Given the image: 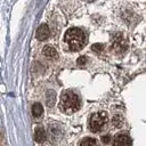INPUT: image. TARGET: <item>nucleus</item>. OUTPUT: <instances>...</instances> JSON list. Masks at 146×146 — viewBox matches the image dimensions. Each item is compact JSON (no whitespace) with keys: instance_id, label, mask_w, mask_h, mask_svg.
<instances>
[{"instance_id":"obj_6","label":"nucleus","mask_w":146,"mask_h":146,"mask_svg":"<svg viewBox=\"0 0 146 146\" xmlns=\"http://www.w3.org/2000/svg\"><path fill=\"white\" fill-rule=\"evenodd\" d=\"M49 34H50V31H49L48 25H46V24H41L36 30V39L40 41L46 40L49 36Z\"/></svg>"},{"instance_id":"obj_4","label":"nucleus","mask_w":146,"mask_h":146,"mask_svg":"<svg viewBox=\"0 0 146 146\" xmlns=\"http://www.w3.org/2000/svg\"><path fill=\"white\" fill-rule=\"evenodd\" d=\"M127 46H128L127 44V41H125V39L123 36L117 35L116 38H114V40H113V48H114V50L116 52L124 51L127 49Z\"/></svg>"},{"instance_id":"obj_7","label":"nucleus","mask_w":146,"mask_h":146,"mask_svg":"<svg viewBox=\"0 0 146 146\" xmlns=\"http://www.w3.org/2000/svg\"><path fill=\"white\" fill-rule=\"evenodd\" d=\"M43 55L46 57H49V58H57V51L55 48H52L51 46H46L42 50Z\"/></svg>"},{"instance_id":"obj_9","label":"nucleus","mask_w":146,"mask_h":146,"mask_svg":"<svg viewBox=\"0 0 146 146\" xmlns=\"http://www.w3.org/2000/svg\"><path fill=\"white\" fill-rule=\"evenodd\" d=\"M42 112H43V107H42V105H41L40 103L33 104V106H32V114H33L35 117H39V116L42 114Z\"/></svg>"},{"instance_id":"obj_2","label":"nucleus","mask_w":146,"mask_h":146,"mask_svg":"<svg viewBox=\"0 0 146 146\" xmlns=\"http://www.w3.org/2000/svg\"><path fill=\"white\" fill-rule=\"evenodd\" d=\"M60 108L66 113L76 112L80 108V99L73 91H65L60 97Z\"/></svg>"},{"instance_id":"obj_14","label":"nucleus","mask_w":146,"mask_h":146,"mask_svg":"<svg viewBox=\"0 0 146 146\" xmlns=\"http://www.w3.org/2000/svg\"><path fill=\"white\" fill-rule=\"evenodd\" d=\"M100 139H102V141L106 145V144H108V143H110V139H111V138H110V136H102V138H100Z\"/></svg>"},{"instance_id":"obj_5","label":"nucleus","mask_w":146,"mask_h":146,"mask_svg":"<svg viewBox=\"0 0 146 146\" xmlns=\"http://www.w3.org/2000/svg\"><path fill=\"white\" fill-rule=\"evenodd\" d=\"M114 146H131V139L128 135H117L114 139Z\"/></svg>"},{"instance_id":"obj_11","label":"nucleus","mask_w":146,"mask_h":146,"mask_svg":"<svg viewBox=\"0 0 146 146\" xmlns=\"http://www.w3.org/2000/svg\"><path fill=\"white\" fill-rule=\"evenodd\" d=\"M112 121H113V124H114L115 127H121V125H122V121H123V120H122V117H121L120 115H115V116L113 117V120H112Z\"/></svg>"},{"instance_id":"obj_8","label":"nucleus","mask_w":146,"mask_h":146,"mask_svg":"<svg viewBox=\"0 0 146 146\" xmlns=\"http://www.w3.org/2000/svg\"><path fill=\"white\" fill-rule=\"evenodd\" d=\"M34 138H35V140H36L38 143H42V141L44 140V138H46V132H44V130H43L41 127H39V128L35 129V136H34Z\"/></svg>"},{"instance_id":"obj_10","label":"nucleus","mask_w":146,"mask_h":146,"mask_svg":"<svg viewBox=\"0 0 146 146\" xmlns=\"http://www.w3.org/2000/svg\"><path fill=\"white\" fill-rule=\"evenodd\" d=\"M79 146H98L94 138H84Z\"/></svg>"},{"instance_id":"obj_1","label":"nucleus","mask_w":146,"mask_h":146,"mask_svg":"<svg viewBox=\"0 0 146 146\" xmlns=\"http://www.w3.org/2000/svg\"><path fill=\"white\" fill-rule=\"evenodd\" d=\"M64 39L71 50H80L86 43V35L83 31L78 27L68 29L65 33Z\"/></svg>"},{"instance_id":"obj_13","label":"nucleus","mask_w":146,"mask_h":146,"mask_svg":"<svg viewBox=\"0 0 146 146\" xmlns=\"http://www.w3.org/2000/svg\"><path fill=\"white\" fill-rule=\"evenodd\" d=\"M86 63H87V58H86L84 56H83V57H80V58L78 59V64H79V65H84Z\"/></svg>"},{"instance_id":"obj_12","label":"nucleus","mask_w":146,"mask_h":146,"mask_svg":"<svg viewBox=\"0 0 146 146\" xmlns=\"http://www.w3.org/2000/svg\"><path fill=\"white\" fill-rule=\"evenodd\" d=\"M92 49H94L95 51H100V50L103 49V44H99V43L94 44V46H92Z\"/></svg>"},{"instance_id":"obj_3","label":"nucleus","mask_w":146,"mask_h":146,"mask_svg":"<svg viewBox=\"0 0 146 146\" xmlns=\"http://www.w3.org/2000/svg\"><path fill=\"white\" fill-rule=\"evenodd\" d=\"M106 122H107V114L105 112H97L91 115L89 120V128L92 132H98L104 128Z\"/></svg>"}]
</instances>
